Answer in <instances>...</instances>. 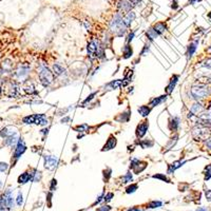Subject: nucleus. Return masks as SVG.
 <instances>
[{
  "label": "nucleus",
  "instance_id": "nucleus-1",
  "mask_svg": "<svg viewBox=\"0 0 211 211\" xmlns=\"http://www.w3.org/2000/svg\"><path fill=\"white\" fill-rule=\"evenodd\" d=\"M128 27H126L123 22V18L121 17L120 13H116L110 23V30L115 34L116 36H123L126 33V30Z\"/></svg>",
  "mask_w": 211,
  "mask_h": 211
},
{
  "label": "nucleus",
  "instance_id": "nucleus-2",
  "mask_svg": "<svg viewBox=\"0 0 211 211\" xmlns=\"http://www.w3.org/2000/svg\"><path fill=\"white\" fill-rule=\"evenodd\" d=\"M211 93V89L207 84H196L191 88V95L194 99L199 100L203 99V98L209 96Z\"/></svg>",
  "mask_w": 211,
  "mask_h": 211
},
{
  "label": "nucleus",
  "instance_id": "nucleus-3",
  "mask_svg": "<svg viewBox=\"0 0 211 211\" xmlns=\"http://www.w3.org/2000/svg\"><path fill=\"white\" fill-rule=\"evenodd\" d=\"M39 80H40V84H42L45 88L49 87L50 84L54 81V73L50 71V69L48 66H43L40 68L39 70Z\"/></svg>",
  "mask_w": 211,
  "mask_h": 211
},
{
  "label": "nucleus",
  "instance_id": "nucleus-4",
  "mask_svg": "<svg viewBox=\"0 0 211 211\" xmlns=\"http://www.w3.org/2000/svg\"><path fill=\"white\" fill-rule=\"evenodd\" d=\"M43 159H45V168L47 170H54L57 166H58L59 159L56 156H53V155H45L43 156Z\"/></svg>",
  "mask_w": 211,
  "mask_h": 211
},
{
  "label": "nucleus",
  "instance_id": "nucleus-5",
  "mask_svg": "<svg viewBox=\"0 0 211 211\" xmlns=\"http://www.w3.org/2000/svg\"><path fill=\"white\" fill-rule=\"evenodd\" d=\"M27 151V146L24 143L23 138H19L17 141V145H16L15 151H14V158H15V162H17L20 158L22 154Z\"/></svg>",
  "mask_w": 211,
  "mask_h": 211
},
{
  "label": "nucleus",
  "instance_id": "nucleus-6",
  "mask_svg": "<svg viewBox=\"0 0 211 211\" xmlns=\"http://www.w3.org/2000/svg\"><path fill=\"white\" fill-rule=\"evenodd\" d=\"M149 129V121L148 120H143L141 123H139L135 130V135L137 138H141L146 135L147 131Z\"/></svg>",
  "mask_w": 211,
  "mask_h": 211
},
{
  "label": "nucleus",
  "instance_id": "nucleus-7",
  "mask_svg": "<svg viewBox=\"0 0 211 211\" xmlns=\"http://www.w3.org/2000/svg\"><path fill=\"white\" fill-rule=\"evenodd\" d=\"M116 144H117V139H116V137L114 136L113 134H111L109 136V138L107 139V141H106V144L104 145V147H102V151L104 152V151L112 150V149H114L116 147Z\"/></svg>",
  "mask_w": 211,
  "mask_h": 211
},
{
  "label": "nucleus",
  "instance_id": "nucleus-8",
  "mask_svg": "<svg viewBox=\"0 0 211 211\" xmlns=\"http://www.w3.org/2000/svg\"><path fill=\"white\" fill-rule=\"evenodd\" d=\"M133 4L131 2H129L128 0H120L117 4V8L120 12H123V13H129L131 12L132 8H133Z\"/></svg>",
  "mask_w": 211,
  "mask_h": 211
},
{
  "label": "nucleus",
  "instance_id": "nucleus-9",
  "mask_svg": "<svg viewBox=\"0 0 211 211\" xmlns=\"http://www.w3.org/2000/svg\"><path fill=\"white\" fill-rule=\"evenodd\" d=\"M184 164H186V160L185 159H178V160H175V162H173L172 164H170L168 166V171H167V173L168 174H172L175 170H177L178 168H181L182 166H184Z\"/></svg>",
  "mask_w": 211,
  "mask_h": 211
},
{
  "label": "nucleus",
  "instance_id": "nucleus-10",
  "mask_svg": "<svg viewBox=\"0 0 211 211\" xmlns=\"http://www.w3.org/2000/svg\"><path fill=\"white\" fill-rule=\"evenodd\" d=\"M178 78H180V76H178V75H173V76L170 78V81H169L168 86L166 87L167 95H169V94H171L172 92H173L174 88H175L176 84H177V81H178Z\"/></svg>",
  "mask_w": 211,
  "mask_h": 211
},
{
  "label": "nucleus",
  "instance_id": "nucleus-11",
  "mask_svg": "<svg viewBox=\"0 0 211 211\" xmlns=\"http://www.w3.org/2000/svg\"><path fill=\"white\" fill-rule=\"evenodd\" d=\"M180 125H181V119L178 116H174L170 119L169 121V129L171 130L172 132H176V130L180 128Z\"/></svg>",
  "mask_w": 211,
  "mask_h": 211
},
{
  "label": "nucleus",
  "instance_id": "nucleus-12",
  "mask_svg": "<svg viewBox=\"0 0 211 211\" xmlns=\"http://www.w3.org/2000/svg\"><path fill=\"white\" fill-rule=\"evenodd\" d=\"M123 84V79H116V80H112L109 84H107L105 86V88H107L108 90H115V89L119 88Z\"/></svg>",
  "mask_w": 211,
  "mask_h": 211
},
{
  "label": "nucleus",
  "instance_id": "nucleus-13",
  "mask_svg": "<svg viewBox=\"0 0 211 211\" xmlns=\"http://www.w3.org/2000/svg\"><path fill=\"white\" fill-rule=\"evenodd\" d=\"M167 97H168V95H167V94H165V95H160V96H158V97H154L153 99H151V102H150L151 108L157 107V106H159L160 104L165 102H166V99H167Z\"/></svg>",
  "mask_w": 211,
  "mask_h": 211
},
{
  "label": "nucleus",
  "instance_id": "nucleus-14",
  "mask_svg": "<svg viewBox=\"0 0 211 211\" xmlns=\"http://www.w3.org/2000/svg\"><path fill=\"white\" fill-rule=\"evenodd\" d=\"M152 27H153V30L156 32V34L158 36L163 35V34L167 31V24L165 23V22H157V23L154 24Z\"/></svg>",
  "mask_w": 211,
  "mask_h": 211
},
{
  "label": "nucleus",
  "instance_id": "nucleus-15",
  "mask_svg": "<svg viewBox=\"0 0 211 211\" xmlns=\"http://www.w3.org/2000/svg\"><path fill=\"white\" fill-rule=\"evenodd\" d=\"M198 40H195L193 41V42L189 43V45H188L187 48V58H191L192 56H193V54L195 53L196 51V48H198Z\"/></svg>",
  "mask_w": 211,
  "mask_h": 211
},
{
  "label": "nucleus",
  "instance_id": "nucleus-16",
  "mask_svg": "<svg viewBox=\"0 0 211 211\" xmlns=\"http://www.w3.org/2000/svg\"><path fill=\"white\" fill-rule=\"evenodd\" d=\"M130 116H131V111L128 109L127 111L123 112V113L119 114L117 117H115V120H117L118 123H127L130 119Z\"/></svg>",
  "mask_w": 211,
  "mask_h": 211
},
{
  "label": "nucleus",
  "instance_id": "nucleus-17",
  "mask_svg": "<svg viewBox=\"0 0 211 211\" xmlns=\"http://www.w3.org/2000/svg\"><path fill=\"white\" fill-rule=\"evenodd\" d=\"M48 118L45 114H35V125L39 126H47L48 125Z\"/></svg>",
  "mask_w": 211,
  "mask_h": 211
},
{
  "label": "nucleus",
  "instance_id": "nucleus-18",
  "mask_svg": "<svg viewBox=\"0 0 211 211\" xmlns=\"http://www.w3.org/2000/svg\"><path fill=\"white\" fill-rule=\"evenodd\" d=\"M135 17H136V15H135L134 12H129L127 13V15L123 17V22H125L126 27H129L130 26H131V23L133 21H134Z\"/></svg>",
  "mask_w": 211,
  "mask_h": 211
},
{
  "label": "nucleus",
  "instance_id": "nucleus-19",
  "mask_svg": "<svg viewBox=\"0 0 211 211\" xmlns=\"http://www.w3.org/2000/svg\"><path fill=\"white\" fill-rule=\"evenodd\" d=\"M30 181H31V173L30 172H23L18 176V183L19 184H27Z\"/></svg>",
  "mask_w": 211,
  "mask_h": 211
},
{
  "label": "nucleus",
  "instance_id": "nucleus-20",
  "mask_svg": "<svg viewBox=\"0 0 211 211\" xmlns=\"http://www.w3.org/2000/svg\"><path fill=\"white\" fill-rule=\"evenodd\" d=\"M30 173H31V182L37 183V182H39L41 180V177H42L41 172L39 170H37V169H33L32 172H30Z\"/></svg>",
  "mask_w": 211,
  "mask_h": 211
},
{
  "label": "nucleus",
  "instance_id": "nucleus-21",
  "mask_svg": "<svg viewBox=\"0 0 211 211\" xmlns=\"http://www.w3.org/2000/svg\"><path fill=\"white\" fill-rule=\"evenodd\" d=\"M123 58L125 59H128L133 55V50H132V47L130 45V43H126V45L123 47Z\"/></svg>",
  "mask_w": 211,
  "mask_h": 211
},
{
  "label": "nucleus",
  "instance_id": "nucleus-22",
  "mask_svg": "<svg viewBox=\"0 0 211 211\" xmlns=\"http://www.w3.org/2000/svg\"><path fill=\"white\" fill-rule=\"evenodd\" d=\"M151 110H152V108L149 107V106H141V107L137 109V112H138L143 117H147V116L150 114Z\"/></svg>",
  "mask_w": 211,
  "mask_h": 211
},
{
  "label": "nucleus",
  "instance_id": "nucleus-23",
  "mask_svg": "<svg viewBox=\"0 0 211 211\" xmlns=\"http://www.w3.org/2000/svg\"><path fill=\"white\" fill-rule=\"evenodd\" d=\"M18 135H13V136H10V137H6L4 138V144L6 146H10V147H13L15 145H17V141H18Z\"/></svg>",
  "mask_w": 211,
  "mask_h": 211
},
{
  "label": "nucleus",
  "instance_id": "nucleus-24",
  "mask_svg": "<svg viewBox=\"0 0 211 211\" xmlns=\"http://www.w3.org/2000/svg\"><path fill=\"white\" fill-rule=\"evenodd\" d=\"M53 71H54L55 75H57V76H60V75H63V73L66 72V69L63 68L60 63H54V66H53Z\"/></svg>",
  "mask_w": 211,
  "mask_h": 211
},
{
  "label": "nucleus",
  "instance_id": "nucleus-25",
  "mask_svg": "<svg viewBox=\"0 0 211 211\" xmlns=\"http://www.w3.org/2000/svg\"><path fill=\"white\" fill-rule=\"evenodd\" d=\"M17 134V132L15 131V130H11L9 128H4V129H2L1 131H0V135H1L3 138H6V137H10V136H13V135H16Z\"/></svg>",
  "mask_w": 211,
  "mask_h": 211
},
{
  "label": "nucleus",
  "instance_id": "nucleus-26",
  "mask_svg": "<svg viewBox=\"0 0 211 211\" xmlns=\"http://www.w3.org/2000/svg\"><path fill=\"white\" fill-rule=\"evenodd\" d=\"M146 35H147V38L149 39V42H151V41H153V40L155 39V38L158 37V35L156 34V32L153 30V27H150V29L147 31Z\"/></svg>",
  "mask_w": 211,
  "mask_h": 211
},
{
  "label": "nucleus",
  "instance_id": "nucleus-27",
  "mask_svg": "<svg viewBox=\"0 0 211 211\" xmlns=\"http://www.w3.org/2000/svg\"><path fill=\"white\" fill-rule=\"evenodd\" d=\"M138 145L141 147L143 149H146V148H152L154 146V141L152 139H144V141H139Z\"/></svg>",
  "mask_w": 211,
  "mask_h": 211
},
{
  "label": "nucleus",
  "instance_id": "nucleus-28",
  "mask_svg": "<svg viewBox=\"0 0 211 211\" xmlns=\"http://www.w3.org/2000/svg\"><path fill=\"white\" fill-rule=\"evenodd\" d=\"M204 110L203 106H202L199 102H195L193 106L191 107V110H190V112H192L193 114H198L199 112H202Z\"/></svg>",
  "mask_w": 211,
  "mask_h": 211
},
{
  "label": "nucleus",
  "instance_id": "nucleus-29",
  "mask_svg": "<svg viewBox=\"0 0 211 211\" xmlns=\"http://www.w3.org/2000/svg\"><path fill=\"white\" fill-rule=\"evenodd\" d=\"M29 71H30V66H21V68L18 70L17 72V75L19 77H24L29 74Z\"/></svg>",
  "mask_w": 211,
  "mask_h": 211
},
{
  "label": "nucleus",
  "instance_id": "nucleus-30",
  "mask_svg": "<svg viewBox=\"0 0 211 211\" xmlns=\"http://www.w3.org/2000/svg\"><path fill=\"white\" fill-rule=\"evenodd\" d=\"M163 206V202L160 201H151L150 203L147 205V208L149 209H154V208H159Z\"/></svg>",
  "mask_w": 211,
  "mask_h": 211
},
{
  "label": "nucleus",
  "instance_id": "nucleus-31",
  "mask_svg": "<svg viewBox=\"0 0 211 211\" xmlns=\"http://www.w3.org/2000/svg\"><path fill=\"white\" fill-rule=\"evenodd\" d=\"M153 178H156V180H160L163 181V182H166V183H171L170 180H169L168 177H167L165 174H162V173H157V174H154V175H152Z\"/></svg>",
  "mask_w": 211,
  "mask_h": 211
},
{
  "label": "nucleus",
  "instance_id": "nucleus-32",
  "mask_svg": "<svg viewBox=\"0 0 211 211\" xmlns=\"http://www.w3.org/2000/svg\"><path fill=\"white\" fill-rule=\"evenodd\" d=\"M22 121H23L24 123H27V125L34 123H35V114H32V115L26 116V117H23V119H22Z\"/></svg>",
  "mask_w": 211,
  "mask_h": 211
},
{
  "label": "nucleus",
  "instance_id": "nucleus-33",
  "mask_svg": "<svg viewBox=\"0 0 211 211\" xmlns=\"http://www.w3.org/2000/svg\"><path fill=\"white\" fill-rule=\"evenodd\" d=\"M89 129H90V127H89V125H87V123L78 125V126H76V127H74V130L77 132H84V131H88Z\"/></svg>",
  "mask_w": 211,
  "mask_h": 211
},
{
  "label": "nucleus",
  "instance_id": "nucleus-34",
  "mask_svg": "<svg viewBox=\"0 0 211 211\" xmlns=\"http://www.w3.org/2000/svg\"><path fill=\"white\" fill-rule=\"evenodd\" d=\"M137 188H138V185H137V184H131L130 186H128V187L126 188V193H127V194L134 193V192L137 190Z\"/></svg>",
  "mask_w": 211,
  "mask_h": 211
},
{
  "label": "nucleus",
  "instance_id": "nucleus-35",
  "mask_svg": "<svg viewBox=\"0 0 211 211\" xmlns=\"http://www.w3.org/2000/svg\"><path fill=\"white\" fill-rule=\"evenodd\" d=\"M133 176H132V173L130 171H128L127 173L125 174V175L121 177V181H123V184H127V183H130L132 181Z\"/></svg>",
  "mask_w": 211,
  "mask_h": 211
},
{
  "label": "nucleus",
  "instance_id": "nucleus-36",
  "mask_svg": "<svg viewBox=\"0 0 211 211\" xmlns=\"http://www.w3.org/2000/svg\"><path fill=\"white\" fill-rule=\"evenodd\" d=\"M177 138H178L177 135H175L174 137H172V138L170 139V141H169V143L167 144V146H166V151H167V150H170V149L173 148V146L175 145L176 141H177Z\"/></svg>",
  "mask_w": 211,
  "mask_h": 211
},
{
  "label": "nucleus",
  "instance_id": "nucleus-37",
  "mask_svg": "<svg viewBox=\"0 0 211 211\" xmlns=\"http://www.w3.org/2000/svg\"><path fill=\"white\" fill-rule=\"evenodd\" d=\"M211 178V165H208L205 168V181H209Z\"/></svg>",
  "mask_w": 211,
  "mask_h": 211
},
{
  "label": "nucleus",
  "instance_id": "nucleus-38",
  "mask_svg": "<svg viewBox=\"0 0 211 211\" xmlns=\"http://www.w3.org/2000/svg\"><path fill=\"white\" fill-rule=\"evenodd\" d=\"M111 172H112V170L110 168H108L107 170H104V180H105V182H108V181H109L110 176H111Z\"/></svg>",
  "mask_w": 211,
  "mask_h": 211
},
{
  "label": "nucleus",
  "instance_id": "nucleus-39",
  "mask_svg": "<svg viewBox=\"0 0 211 211\" xmlns=\"http://www.w3.org/2000/svg\"><path fill=\"white\" fill-rule=\"evenodd\" d=\"M113 196H114V194L112 193V192H108V193L104 196V202L105 203H109V202L113 198Z\"/></svg>",
  "mask_w": 211,
  "mask_h": 211
},
{
  "label": "nucleus",
  "instance_id": "nucleus-40",
  "mask_svg": "<svg viewBox=\"0 0 211 211\" xmlns=\"http://www.w3.org/2000/svg\"><path fill=\"white\" fill-rule=\"evenodd\" d=\"M149 50H150V42L146 43V45H145V47H144V49L141 50V56H144V55H145V54H147V53L149 52Z\"/></svg>",
  "mask_w": 211,
  "mask_h": 211
},
{
  "label": "nucleus",
  "instance_id": "nucleus-41",
  "mask_svg": "<svg viewBox=\"0 0 211 211\" xmlns=\"http://www.w3.org/2000/svg\"><path fill=\"white\" fill-rule=\"evenodd\" d=\"M9 168V165L6 163L0 162V172H5Z\"/></svg>",
  "mask_w": 211,
  "mask_h": 211
},
{
  "label": "nucleus",
  "instance_id": "nucleus-42",
  "mask_svg": "<svg viewBox=\"0 0 211 211\" xmlns=\"http://www.w3.org/2000/svg\"><path fill=\"white\" fill-rule=\"evenodd\" d=\"M22 204H23V196H22L21 192H19V193H18V196H17V205L21 206Z\"/></svg>",
  "mask_w": 211,
  "mask_h": 211
},
{
  "label": "nucleus",
  "instance_id": "nucleus-43",
  "mask_svg": "<svg viewBox=\"0 0 211 211\" xmlns=\"http://www.w3.org/2000/svg\"><path fill=\"white\" fill-rule=\"evenodd\" d=\"M56 185H57V181L55 180V178H53L51 181V185H50V190H51V191H54V190L56 189Z\"/></svg>",
  "mask_w": 211,
  "mask_h": 211
},
{
  "label": "nucleus",
  "instance_id": "nucleus-44",
  "mask_svg": "<svg viewBox=\"0 0 211 211\" xmlns=\"http://www.w3.org/2000/svg\"><path fill=\"white\" fill-rule=\"evenodd\" d=\"M104 196H105V195H104V192H102V193L100 194V195H99V196H98V198H97V199H96V201L94 202L92 206H95V205H97V204H99V203H100V202H102V201H104Z\"/></svg>",
  "mask_w": 211,
  "mask_h": 211
},
{
  "label": "nucleus",
  "instance_id": "nucleus-45",
  "mask_svg": "<svg viewBox=\"0 0 211 211\" xmlns=\"http://www.w3.org/2000/svg\"><path fill=\"white\" fill-rule=\"evenodd\" d=\"M135 37V32H131V33L128 35V38H127V43H130L131 41L133 40V38Z\"/></svg>",
  "mask_w": 211,
  "mask_h": 211
},
{
  "label": "nucleus",
  "instance_id": "nucleus-46",
  "mask_svg": "<svg viewBox=\"0 0 211 211\" xmlns=\"http://www.w3.org/2000/svg\"><path fill=\"white\" fill-rule=\"evenodd\" d=\"M110 210H111V207H110V206H108V205L102 206V207H99L97 209V211H110Z\"/></svg>",
  "mask_w": 211,
  "mask_h": 211
},
{
  "label": "nucleus",
  "instance_id": "nucleus-47",
  "mask_svg": "<svg viewBox=\"0 0 211 211\" xmlns=\"http://www.w3.org/2000/svg\"><path fill=\"white\" fill-rule=\"evenodd\" d=\"M205 196H206V198H207V201L211 202V190H210V189H207V190H206Z\"/></svg>",
  "mask_w": 211,
  "mask_h": 211
},
{
  "label": "nucleus",
  "instance_id": "nucleus-48",
  "mask_svg": "<svg viewBox=\"0 0 211 211\" xmlns=\"http://www.w3.org/2000/svg\"><path fill=\"white\" fill-rule=\"evenodd\" d=\"M96 95V92H93L92 94H91V95H89L88 96V98H86V100H84V104H87V102H90V100H92L93 99V97H94V96H95Z\"/></svg>",
  "mask_w": 211,
  "mask_h": 211
},
{
  "label": "nucleus",
  "instance_id": "nucleus-49",
  "mask_svg": "<svg viewBox=\"0 0 211 211\" xmlns=\"http://www.w3.org/2000/svg\"><path fill=\"white\" fill-rule=\"evenodd\" d=\"M203 66H207V68H211V58L207 59V60H206L205 63H204Z\"/></svg>",
  "mask_w": 211,
  "mask_h": 211
},
{
  "label": "nucleus",
  "instance_id": "nucleus-50",
  "mask_svg": "<svg viewBox=\"0 0 211 211\" xmlns=\"http://www.w3.org/2000/svg\"><path fill=\"white\" fill-rule=\"evenodd\" d=\"M48 132H49V129H48V128H47V129H42V130L40 131L41 134L43 135V138L45 137V135H48Z\"/></svg>",
  "mask_w": 211,
  "mask_h": 211
},
{
  "label": "nucleus",
  "instance_id": "nucleus-51",
  "mask_svg": "<svg viewBox=\"0 0 211 211\" xmlns=\"http://www.w3.org/2000/svg\"><path fill=\"white\" fill-rule=\"evenodd\" d=\"M128 1H129V2H131V3L133 4V5H137V4H138L139 3V2H141V0H128Z\"/></svg>",
  "mask_w": 211,
  "mask_h": 211
},
{
  "label": "nucleus",
  "instance_id": "nucleus-52",
  "mask_svg": "<svg viewBox=\"0 0 211 211\" xmlns=\"http://www.w3.org/2000/svg\"><path fill=\"white\" fill-rule=\"evenodd\" d=\"M51 198H52V193L50 192L49 194H48V201H49V207H51Z\"/></svg>",
  "mask_w": 211,
  "mask_h": 211
},
{
  "label": "nucleus",
  "instance_id": "nucleus-53",
  "mask_svg": "<svg viewBox=\"0 0 211 211\" xmlns=\"http://www.w3.org/2000/svg\"><path fill=\"white\" fill-rule=\"evenodd\" d=\"M127 211H141V210L138 209V208H136V207H132V208H130V209H128Z\"/></svg>",
  "mask_w": 211,
  "mask_h": 211
},
{
  "label": "nucleus",
  "instance_id": "nucleus-54",
  "mask_svg": "<svg viewBox=\"0 0 211 211\" xmlns=\"http://www.w3.org/2000/svg\"><path fill=\"white\" fill-rule=\"evenodd\" d=\"M206 147H207L208 149H210V150H211V139H209V141H208L207 143H206Z\"/></svg>",
  "mask_w": 211,
  "mask_h": 211
},
{
  "label": "nucleus",
  "instance_id": "nucleus-55",
  "mask_svg": "<svg viewBox=\"0 0 211 211\" xmlns=\"http://www.w3.org/2000/svg\"><path fill=\"white\" fill-rule=\"evenodd\" d=\"M199 1H202V0H189V4H194V3L199 2Z\"/></svg>",
  "mask_w": 211,
  "mask_h": 211
},
{
  "label": "nucleus",
  "instance_id": "nucleus-56",
  "mask_svg": "<svg viewBox=\"0 0 211 211\" xmlns=\"http://www.w3.org/2000/svg\"><path fill=\"white\" fill-rule=\"evenodd\" d=\"M196 211H208V210H207V208L201 207V208H198V209H196Z\"/></svg>",
  "mask_w": 211,
  "mask_h": 211
},
{
  "label": "nucleus",
  "instance_id": "nucleus-57",
  "mask_svg": "<svg viewBox=\"0 0 211 211\" xmlns=\"http://www.w3.org/2000/svg\"><path fill=\"white\" fill-rule=\"evenodd\" d=\"M69 120H70V117H66V118L61 119V123H63V121H69Z\"/></svg>",
  "mask_w": 211,
  "mask_h": 211
},
{
  "label": "nucleus",
  "instance_id": "nucleus-58",
  "mask_svg": "<svg viewBox=\"0 0 211 211\" xmlns=\"http://www.w3.org/2000/svg\"><path fill=\"white\" fill-rule=\"evenodd\" d=\"M208 18H209V19L211 20V12L208 13Z\"/></svg>",
  "mask_w": 211,
  "mask_h": 211
},
{
  "label": "nucleus",
  "instance_id": "nucleus-59",
  "mask_svg": "<svg viewBox=\"0 0 211 211\" xmlns=\"http://www.w3.org/2000/svg\"><path fill=\"white\" fill-rule=\"evenodd\" d=\"M2 186V183H1V181H0V187H1Z\"/></svg>",
  "mask_w": 211,
  "mask_h": 211
},
{
  "label": "nucleus",
  "instance_id": "nucleus-60",
  "mask_svg": "<svg viewBox=\"0 0 211 211\" xmlns=\"http://www.w3.org/2000/svg\"><path fill=\"white\" fill-rule=\"evenodd\" d=\"M0 94H1V88H0Z\"/></svg>",
  "mask_w": 211,
  "mask_h": 211
},
{
  "label": "nucleus",
  "instance_id": "nucleus-61",
  "mask_svg": "<svg viewBox=\"0 0 211 211\" xmlns=\"http://www.w3.org/2000/svg\"><path fill=\"white\" fill-rule=\"evenodd\" d=\"M4 211H8V210H4Z\"/></svg>",
  "mask_w": 211,
  "mask_h": 211
}]
</instances>
